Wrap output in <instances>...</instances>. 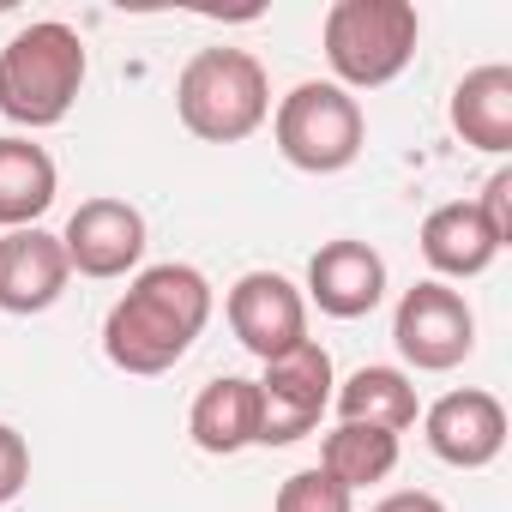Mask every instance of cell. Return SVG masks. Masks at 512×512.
Wrapping results in <instances>:
<instances>
[{"mask_svg":"<svg viewBox=\"0 0 512 512\" xmlns=\"http://www.w3.org/2000/svg\"><path fill=\"white\" fill-rule=\"evenodd\" d=\"M211 308H217V296L199 266H181V260L145 266L103 320V356L139 380L169 374L193 350V338L211 326Z\"/></svg>","mask_w":512,"mask_h":512,"instance_id":"6da1fadb","label":"cell"},{"mask_svg":"<svg viewBox=\"0 0 512 512\" xmlns=\"http://www.w3.org/2000/svg\"><path fill=\"white\" fill-rule=\"evenodd\" d=\"M253 386H260V440H253V446H296L332 410L338 374H332V356L308 338V344L272 356L266 374Z\"/></svg>","mask_w":512,"mask_h":512,"instance_id":"8992f818","label":"cell"},{"mask_svg":"<svg viewBox=\"0 0 512 512\" xmlns=\"http://www.w3.org/2000/svg\"><path fill=\"white\" fill-rule=\"evenodd\" d=\"M332 404H338V422H368V428H386V434H404L422 416L416 380L404 368H356L332 392Z\"/></svg>","mask_w":512,"mask_h":512,"instance_id":"e0dca14e","label":"cell"},{"mask_svg":"<svg viewBox=\"0 0 512 512\" xmlns=\"http://www.w3.org/2000/svg\"><path fill=\"white\" fill-rule=\"evenodd\" d=\"M25 482H31V446H25V434L13 422H0V506L19 500Z\"/></svg>","mask_w":512,"mask_h":512,"instance_id":"44dd1931","label":"cell"},{"mask_svg":"<svg viewBox=\"0 0 512 512\" xmlns=\"http://www.w3.org/2000/svg\"><path fill=\"white\" fill-rule=\"evenodd\" d=\"M320 314L332 320H362L386 302V260L368 241H326L314 260H308V296Z\"/></svg>","mask_w":512,"mask_h":512,"instance_id":"7c38bea8","label":"cell"},{"mask_svg":"<svg viewBox=\"0 0 512 512\" xmlns=\"http://www.w3.org/2000/svg\"><path fill=\"white\" fill-rule=\"evenodd\" d=\"M272 139H278V151H284L290 169H302V175H338V169H350L362 157L368 121H362V103L344 85L302 79L290 97H278Z\"/></svg>","mask_w":512,"mask_h":512,"instance_id":"5b68a950","label":"cell"},{"mask_svg":"<svg viewBox=\"0 0 512 512\" xmlns=\"http://www.w3.org/2000/svg\"><path fill=\"white\" fill-rule=\"evenodd\" d=\"M320 470L332 482H344L350 494L356 488H374L398 470V434L386 428H368V422H338L326 440H320Z\"/></svg>","mask_w":512,"mask_h":512,"instance_id":"ac0fdd59","label":"cell"},{"mask_svg":"<svg viewBox=\"0 0 512 512\" xmlns=\"http://www.w3.org/2000/svg\"><path fill=\"white\" fill-rule=\"evenodd\" d=\"M368 512H446L428 488H398V494H386L380 506H368Z\"/></svg>","mask_w":512,"mask_h":512,"instance_id":"7402d4cb","label":"cell"},{"mask_svg":"<svg viewBox=\"0 0 512 512\" xmlns=\"http://www.w3.org/2000/svg\"><path fill=\"white\" fill-rule=\"evenodd\" d=\"M422 434H428V452L452 470H488L506 446V404L482 386H464V392H446L422 410Z\"/></svg>","mask_w":512,"mask_h":512,"instance_id":"30bf717a","label":"cell"},{"mask_svg":"<svg viewBox=\"0 0 512 512\" xmlns=\"http://www.w3.org/2000/svg\"><path fill=\"white\" fill-rule=\"evenodd\" d=\"M181 127L205 145H241L272 121V79L247 49H199L175 79Z\"/></svg>","mask_w":512,"mask_h":512,"instance_id":"3957f363","label":"cell"},{"mask_svg":"<svg viewBox=\"0 0 512 512\" xmlns=\"http://www.w3.org/2000/svg\"><path fill=\"white\" fill-rule=\"evenodd\" d=\"M223 320H229L235 344L260 362L308 344V302L284 272H241L223 296Z\"/></svg>","mask_w":512,"mask_h":512,"instance_id":"ba28073f","label":"cell"},{"mask_svg":"<svg viewBox=\"0 0 512 512\" xmlns=\"http://www.w3.org/2000/svg\"><path fill=\"white\" fill-rule=\"evenodd\" d=\"M392 344H398V356H404L416 374H452V368L476 350V314H470V302H464L452 284L422 278L416 290L398 296Z\"/></svg>","mask_w":512,"mask_h":512,"instance_id":"52a82bcc","label":"cell"},{"mask_svg":"<svg viewBox=\"0 0 512 512\" xmlns=\"http://www.w3.org/2000/svg\"><path fill=\"white\" fill-rule=\"evenodd\" d=\"M61 247H67V266L79 278H103V284L127 278L145 260V217L127 199H85L67 217Z\"/></svg>","mask_w":512,"mask_h":512,"instance_id":"9c48e42d","label":"cell"},{"mask_svg":"<svg viewBox=\"0 0 512 512\" xmlns=\"http://www.w3.org/2000/svg\"><path fill=\"white\" fill-rule=\"evenodd\" d=\"M67 278V247L43 223L0 235V314H49L67 296Z\"/></svg>","mask_w":512,"mask_h":512,"instance_id":"8fae6325","label":"cell"},{"mask_svg":"<svg viewBox=\"0 0 512 512\" xmlns=\"http://www.w3.org/2000/svg\"><path fill=\"white\" fill-rule=\"evenodd\" d=\"M187 434L211 458L247 452L253 440H260V386L241 380V374H223V380L199 386V398L187 410Z\"/></svg>","mask_w":512,"mask_h":512,"instance_id":"4fadbf2b","label":"cell"},{"mask_svg":"<svg viewBox=\"0 0 512 512\" xmlns=\"http://www.w3.org/2000/svg\"><path fill=\"white\" fill-rule=\"evenodd\" d=\"M416 247H422V260L440 272V284H446V278H482V272L494 266V253H500V241L488 235V223H482V211H476L470 199L434 205V211L422 217Z\"/></svg>","mask_w":512,"mask_h":512,"instance_id":"5bb4252c","label":"cell"},{"mask_svg":"<svg viewBox=\"0 0 512 512\" xmlns=\"http://www.w3.org/2000/svg\"><path fill=\"white\" fill-rule=\"evenodd\" d=\"M272 512H356V494H350L344 482H332V476L314 464V470L284 476V488H278V506H272Z\"/></svg>","mask_w":512,"mask_h":512,"instance_id":"d6986e66","label":"cell"},{"mask_svg":"<svg viewBox=\"0 0 512 512\" xmlns=\"http://www.w3.org/2000/svg\"><path fill=\"white\" fill-rule=\"evenodd\" d=\"M55 187L61 169L37 139L25 133L0 139V229H37V217L55 205Z\"/></svg>","mask_w":512,"mask_h":512,"instance_id":"2e32d148","label":"cell"},{"mask_svg":"<svg viewBox=\"0 0 512 512\" xmlns=\"http://www.w3.org/2000/svg\"><path fill=\"white\" fill-rule=\"evenodd\" d=\"M422 19L410 0H338L320 25L332 85L344 91H380L416 61Z\"/></svg>","mask_w":512,"mask_h":512,"instance_id":"277c9868","label":"cell"},{"mask_svg":"<svg viewBox=\"0 0 512 512\" xmlns=\"http://www.w3.org/2000/svg\"><path fill=\"white\" fill-rule=\"evenodd\" d=\"M452 133L488 157H506L512 151V67L488 61L476 73L458 79L452 91Z\"/></svg>","mask_w":512,"mask_h":512,"instance_id":"9a60e30c","label":"cell"},{"mask_svg":"<svg viewBox=\"0 0 512 512\" xmlns=\"http://www.w3.org/2000/svg\"><path fill=\"white\" fill-rule=\"evenodd\" d=\"M470 205L482 211L488 235H494L500 247H512V169H494V175L482 181V199H470Z\"/></svg>","mask_w":512,"mask_h":512,"instance_id":"ffe728a7","label":"cell"},{"mask_svg":"<svg viewBox=\"0 0 512 512\" xmlns=\"http://www.w3.org/2000/svg\"><path fill=\"white\" fill-rule=\"evenodd\" d=\"M85 73H91L85 37L61 19H37L0 49V115L31 133L61 127L85 91Z\"/></svg>","mask_w":512,"mask_h":512,"instance_id":"7a4b0ae2","label":"cell"}]
</instances>
